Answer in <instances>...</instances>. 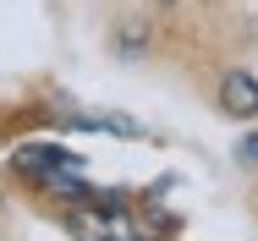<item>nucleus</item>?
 I'll use <instances>...</instances> for the list:
<instances>
[{
    "label": "nucleus",
    "instance_id": "1",
    "mask_svg": "<svg viewBox=\"0 0 258 241\" xmlns=\"http://www.w3.org/2000/svg\"><path fill=\"white\" fill-rule=\"evenodd\" d=\"M17 170L44 181L50 192L60 197H88V181H83V159L60 143H22L17 148Z\"/></svg>",
    "mask_w": 258,
    "mask_h": 241
},
{
    "label": "nucleus",
    "instance_id": "2",
    "mask_svg": "<svg viewBox=\"0 0 258 241\" xmlns=\"http://www.w3.org/2000/svg\"><path fill=\"white\" fill-rule=\"evenodd\" d=\"M72 230H77V241H143V230L121 208H83L72 219Z\"/></svg>",
    "mask_w": 258,
    "mask_h": 241
},
{
    "label": "nucleus",
    "instance_id": "3",
    "mask_svg": "<svg viewBox=\"0 0 258 241\" xmlns=\"http://www.w3.org/2000/svg\"><path fill=\"white\" fill-rule=\"evenodd\" d=\"M220 110L236 115V121H253V115H258V77L225 71V83H220Z\"/></svg>",
    "mask_w": 258,
    "mask_h": 241
},
{
    "label": "nucleus",
    "instance_id": "4",
    "mask_svg": "<svg viewBox=\"0 0 258 241\" xmlns=\"http://www.w3.org/2000/svg\"><path fill=\"white\" fill-rule=\"evenodd\" d=\"M242 159H253V165H258V132H253V137H242Z\"/></svg>",
    "mask_w": 258,
    "mask_h": 241
}]
</instances>
